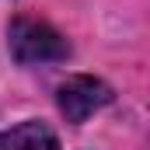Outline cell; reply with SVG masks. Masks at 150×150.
Returning <instances> with one entry per match:
<instances>
[{"instance_id": "cell-1", "label": "cell", "mask_w": 150, "mask_h": 150, "mask_svg": "<svg viewBox=\"0 0 150 150\" xmlns=\"http://www.w3.org/2000/svg\"><path fill=\"white\" fill-rule=\"evenodd\" d=\"M7 45L18 63H59L70 56V42L38 18H14L7 28Z\"/></svg>"}, {"instance_id": "cell-2", "label": "cell", "mask_w": 150, "mask_h": 150, "mask_svg": "<svg viewBox=\"0 0 150 150\" xmlns=\"http://www.w3.org/2000/svg\"><path fill=\"white\" fill-rule=\"evenodd\" d=\"M112 87L105 84V80H98V77H87V74H77V77H67L63 84H59V91H56V105H59V112L67 122H84L87 115H94L98 108H105L108 101H112Z\"/></svg>"}, {"instance_id": "cell-3", "label": "cell", "mask_w": 150, "mask_h": 150, "mask_svg": "<svg viewBox=\"0 0 150 150\" xmlns=\"http://www.w3.org/2000/svg\"><path fill=\"white\" fill-rule=\"evenodd\" d=\"M0 150H59V136L45 122L28 119V122H18L14 129L0 133Z\"/></svg>"}]
</instances>
